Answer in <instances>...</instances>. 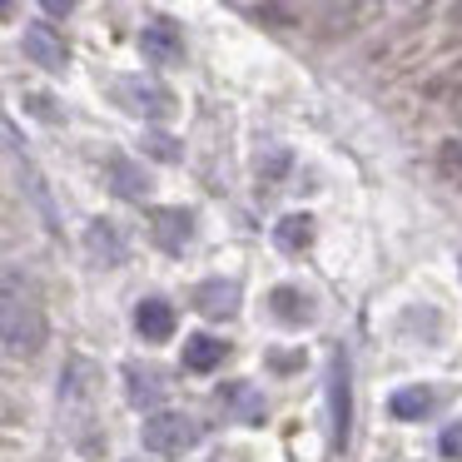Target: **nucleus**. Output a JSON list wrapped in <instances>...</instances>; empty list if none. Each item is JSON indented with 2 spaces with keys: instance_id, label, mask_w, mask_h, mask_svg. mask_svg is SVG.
<instances>
[{
  "instance_id": "6e6552de",
  "label": "nucleus",
  "mask_w": 462,
  "mask_h": 462,
  "mask_svg": "<svg viewBox=\"0 0 462 462\" xmlns=\"http://www.w3.org/2000/svg\"><path fill=\"white\" fill-rule=\"evenodd\" d=\"M85 249H90L95 263H105V269H115V263H125V254H130V244H125V234L115 229L110 219H95L90 229H85Z\"/></svg>"
},
{
  "instance_id": "4be33fe9",
  "label": "nucleus",
  "mask_w": 462,
  "mask_h": 462,
  "mask_svg": "<svg viewBox=\"0 0 462 462\" xmlns=\"http://www.w3.org/2000/svg\"><path fill=\"white\" fill-rule=\"evenodd\" d=\"M45 15H51V21H60V15H70V0H45Z\"/></svg>"
},
{
  "instance_id": "a211bd4d",
  "label": "nucleus",
  "mask_w": 462,
  "mask_h": 462,
  "mask_svg": "<svg viewBox=\"0 0 462 462\" xmlns=\"http://www.w3.org/2000/svg\"><path fill=\"white\" fill-rule=\"evenodd\" d=\"M110 174H115V189H120L125 199H144V189H150V180H144V174L134 170L130 160H120V154H115V160H110Z\"/></svg>"
},
{
  "instance_id": "7ed1b4c3",
  "label": "nucleus",
  "mask_w": 462,
  "mask_h": 462,
  "mask_svg": "<svg viewBox=\"0 0 462 462\" xmlns=\"http://www.w3.org/2000/svg\"><path fill=\"white\" fill-rule=\"evenodd\" d=\"M21 51L31 65H41V70H51V75H60L65 65H70V51H65V41L51 25H31V31L21 35Z\"/></svg>"
},
{
  "instance_id": "2eb2a0df",
  "label": "nucleus",
  "mask_w": 462,
  "mask_h": 462,
  "mask_svg": "<svg viewBox=\"0 0 462 462\" xmlns=\"http://www.w3.org/2000/svg\"><path fill=\"white\" fill-rule=\"evenodd\" d=\"M273 239H279V249H309L313 244V219L309 214H289V219H279Z\"/></svg>"
},
{
  "instance_id": "f8f14e48",
  "label": "nucleus",
  "mask_w": 462,
  "mask_h": 462,
  "mask_svg": "<svg viewBox=\"0 0 462 462\" xmlns=\"http://www.w3.org/2000/svg\"><path fill=\"white\" fill-rule=\"evenodd\" d=\"M224 348H229V343L209 338V333H194V338H184V368L189 373H214L224 363Z\"/></svg>"
},
{
  "instance_id": "4468645a",
  "label": "nucleus",
  "mask_w": 462,
  "mask_h": 462,
  "mask_svg": "<svg viewBox=\"0 0 462 462\" xmlns=\"http://www.w3.org/2000/svg\"><path fill=\"white\" fill-rule=\"evenodd\" d=\"M194 299H199V309L209 313V319H229L234 303H239V289H234V283H219V279H214V283H204Z\"/></svg>"
},
{
  "instance_id": "20e7f679",
  "label": "nucleus",
  "mask_w": 462,
  "mask_h": 462,
  "mask_svg": "<svg viewBox=\"0 0 462 462\" xmlns=\"http://www.w3.org/2000/svg\"><path fill=\"white\" fill-rule=\"evenodd\" d=\"M328 408H333V442H348V422H353V388H348V358L333 353L328 368Z\"/></svg>"
},
{
  "instance_id": "9d476101",
  "label": "nucleus",
  "mask_w": 462,
  "mask_h": 462,
  "mask_svg": "<svg viewBox=\"0 0 462 462\" xmlns=\"http://www.w3.org/2000/svg\"><path fill=\"white\" fill-rule=\"evenodd\" d=\"M95 383H100L95 363L90 358H70L60 368V402H90L95 398Z\"/></svg>"
},
{
  "instance_id": "9b49d317",
  "label": "nucleus",
  "mask_w": 462,
  "mask_h": 462,
  "mask_svg": "<svg viewBox=\"0 0 462 462\" xmlns=\"http://www.w3.org/2000/svg\"><path fill=\"white\" fill-rule=\"evenodd\" d=\"M189 234H194V214L189 209H160L154 214V239H160L164 249L180 254L184 244H189Z\"/></svg>"
},
{
  "instance_id": "f3484780",
  "label": "nucleus",
  "mask_w": 462,
  "mask_h": 462,
  "mask_svg": "<svg viewBox=\"0 0 462 462\" xmlns=\"http://www.w3.org/2000/svg\"><path fill=\"white\" fill-rule=\"evenodd\" d=\"M273 313H279L283 323H309L313 319V309H309V299H303L299 289H273Z\"/></svg>"
},
{
  "instance_id": "dca6fc26",
  "label": "nucleus",
  "mask_w": 462,
  "mask_h": 462,
  "mask_svg": "<svg viewBox=\"0 0 462 462\" xmlns=\"http://www.w3.org/2000/svg\"><path fill=\"white\" fill-rule=\"evenodd\" d=\"M130 378V402L134 408H150V402H160V393H164V383H160V373H144V368H130L125 373Z\"/></svg>"
},
{
  "instance_id": "6ab92c4d",
  "label": "nucleus",
  "mask_w": 462,
  "mask_h": 462,
  "mask_svg": "<svg viewBox=\"0 0 462 462\" xmlns=\"http://www.w3.org/2000/svg\"><path fill=\"white\" fill-rule=\"evenodd\" d=\"M144 150H150L154 160H180V144H174L170 134H150V140H144Z\"/></svg>"
},
{
  "instance_id": "f257e3e1",
  "label": "nucleus",
  "mask_w": 462,
  "mask_h": 462,
  "mask_svg": "<svg viewBox=\"0 0 462 462\" xmlns=\"http://www.w3.org/2000/svg\"><path fill=\"white\" fill-rule=\"evenodd\" d=\"M45 343V309L21 269H5V358H35Z\"/></svg>"
},
{
  "instance_id": "f03ea898",
  "label": "nucleus",
  "mask_w": 462,
  "mask_h": 462,
  "mask_svg": "<svg viewBox=\"0 0 462 462\" xmlns=\"http://www.w3.org/2000/svg\"><path fill=\"white\" fill-rule=\"evenodd\" d=\"M140 438L154 457H180V452H189L204 438V422L189 418V412H154V418H144Z\"/></svg>"
},
{
  "instance_id": "0eeeda50",
  "label": "nucleus",
  "mask_w": 462,
  "mask_h": 462,
  "mask_svg": "<svg viewBox=\"0 0 462 462\" xmlns=\"http://www.w3.org/2000/svg\"><path fill=\"white\" fill-rule=\"evenodd\" d=\"M120 100H125V110L150 115V120H164V115L174 110V95L160 90V85H150V80H120Z\"/></svg>"
},
{
  "instance_id": "423d86ee",
  "label": "nucleus",
  "mask_w": 462,
  "mask_h": 462,
  "mask_svg": "<svg viewBox=\"0 0 462 462\" xmlns=\"http://www.w3.org/2000/svg\"><path fill=\"white\" fill-rule=\"evenodd\" d=\"M214 402H219L224 418H234V422H259L263 418V393L254 388V383H244V378L224 383V388L214 393Z\"/></svg>"
},
{
  "instance_id": "aec40b11",
  "label": "nucleus",
  "mask_w": 462,
  "mask_h": 462,
  "mask_svg": "<svg viewBox=\"0 0 462 462\" xmlns=\"http://www.w3.org/2000/svg\"><path fill=\"white\" fill-rule=\"evenodd\" d=\"M249 15L254 21H279V25L293 21V11H283V5H249Z\"/></svg>"
},
{
  "instance_id": "39448f33",
  "label": "nucleus",
  "mask_w": 462,
  "mask_h": 462,
  "mask_svg": "<svg viewBox=\"0 0 462 462\" xmlns=\"http://www.w3.org/2000/svg\"><path fill=\"white\" fill-rule=\"evenodd\" d=\"M140 51H144V60L150 65H180L184 60V41H180V31H174V21H150L140 31Z\"/></svg>"
},
{
  "instance_id": "412c9836",
  "label": "nucleus",
  "mask_w": 462,
  "mask_h": 462,
  "mask_svg": "<svg viewBox=\"0 0 462 462\" xmlns=\"http://www.w3.org/2000/svg\"><path fill=\"white\" fill-rule=\"evenodd\" d=\"M442 457H462V428L442 432Z\"/></svg>"
},
{
  "instance_id": "ddd939ff",
  "label": "nucleus",
  "mask_w": 462,
  "mask_h": 462,
  "mask_svg": "<svg viewBox=\"0 0 462 462\" xmlns=\"http://www.w3.org/2000/svg\"><path fill=\"white\" fill-rule=\"evenodd\" d=\"M432 402H438V398H432V388H422V383H418V388H398V393H393L388 408H393V418L418 422V418H428V412H432Z\"/></svg>"
},
{
  "instance_id": "1a4fd4ad",
  "label": "nucleus",
  "mask_w": 462,
  "mask_h": 462,
  "mask_svg": "<svg viewBox=\"0 0 462 462\" xmlns=\"http://www.w3.org/2000/svg\"><path fill=\"white\" fill-rule=\"evenodd\" d=\"M134 328H140L144 343H164L174 338V303L164 299H144L140 309H134Z\"/></svg>"
}]
</instances>
